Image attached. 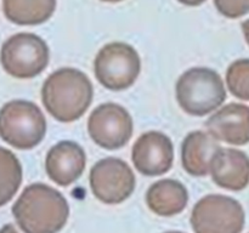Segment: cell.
Returning <instances> with one entry per match:
<instances>
[{
    "mask_svg": "<svg viewBox=\"0 0 249 233\" xmlns=\"http://www.w3.org/2000/svg\"><path fill=\"white\" fill-rule=\"evenodd\" d=\"M12 215L24 233H57L67 223L70 205L61 192L38 182L19 194Z\"/></svg>",
    "mask_w": 249,
    "mask_h": 233,
    "instance_id": "6da1fadb",
    "label": "cell"
},
{
    "mask_svg": "<svg viewBox=\"0 0 249 233\" xmlns=\"http://www.w3.org/2000/svg\"><path fill=\"white\" fill-rule=\"evenodd\" d=\"M94 97L91 80L82 70L62 67L51 73L41 87V101L53 118L72 123L84 116Z\"/></svg>",
    "mask_w": 249,
    "mask_h": 233,
    "instance_id": "7a4b0ae2",
    "label": "cell"
},
{
    "mask_svg": "<svg viewBox=\"0 0 249 233\" xmlns=\"http://www.w3.org/2000/svg\"><path fill=\"white\" fill-rule=\"evenodd\" d=\"M175 95L182 111L192 116L211 114L226 100L223 79L218 72L207 67H194L182 73Z\"/></svg>",
    "mask_w": 249,
    "mask_h": 233,
    "instance_id": "3957f363",
    "label": "cell"
},
{
    "mask_svg": "<svg viewBox=\"0 0 249 233\" xmlns=\"http://www.w3.org/2000/svg\"><path fill=\"white\" fill-rule=\"evenodd\" d=\"M46 118L36 103L12 100L0 108V138L21 150H33L44 140Z\"/></svg>",
    "mask_w": 249,
    "mask_h": 233,
    "instance_id": "277c9868",
    "label": "cell"
},
{
    "mask_svg": "<svg viewBox=\"0 0 249 233\" xmlns=\"http://www.w3.org/2000/svg\"><path fill=\"white\" fill-rule=\"evenodd\" d=\"M50 61V50L43 38L34 33L14 34L0 49V63L5 72L17 79H32L41 74Z\"/></svg>",
    "mask_w": 249,
    "mask_h": 233,
    "instance_id": "5b68a950",
    "label": "cell"
},
{
    "mask_svg": "<svg viewBox=\"0 0 249 233\" xmlns=\"http://www.w3.org/2000/svg\"><path fill=\"white\" fill-rule=\"evenodd\" d=\"M140 72L141 58L138 51L123 41L106 44L94 60L95 78L111 91H123L131 87Z\"/></svg>",
    "mask_w": 249,
    "mask_h": 233,
    "instance_id": "8992f818",
    "label": "cell"
},
{
    "mask_svg": "<svg viewBox=\"0 0 249 233\" xmlns=\"http://www.w3.org/2000/svg\"><path fill=\"white\" fill-rule=\"evenodd\" d=\"M190 221L195 233H241L246 214L236 199L208 194L195 204Z\"/></svg>",
    "mask_w": 249,
    "mask_h": 233,
    "instance_id": "52a82bcc",
    "label": "cell"
},
{
    "mask_svg": "<svg viewBox=\"0 0 249 233\" xmlns=\"http://www.w3.org/2000/svg\"><path fill=\"white\" fill-rule=\"evenodd\" d=\"M88 133L95 145L107 150H116L130 141L134 121L123 106L106 102L91 112L88 119Z\"/></svg>",
    "mask_w": 249,
    "mask_h": 233,
    "instance_id": "ba28073f",
    "label": "cell"
},
{
    "mask_svg": "<svg viewBox=\"0 0 249 233\" xmlns=\"http://www.w3.org/2000/svg\"><path fill=\"white\" fill-rule=\"evenodd\" d=\"M89 182L92 194L100 201L116 205L133 194L136 179L128 163L119 158L107 157L91 167Z\"/></svg>",
    "mask_w": 249,
    "mask_h": 233,
    "instance_id": "9c48e42d",
    "label": "cell"
},
{
    "mask_svg": "<svg viewBox=\"0 0 249 233\" xmlns=\"http://www.w3.org/2000/svg\"><path fill=\"white\" fill-rule=\"evenodd\" d=\"M131 160L140 174L160 176L172 169L174 162V146L169 136L160 131L142 133L131 148Z\"/></svg>",
    "mask_w": 249,
    "mask_h": 233,
    "instance_id": "30bf717a",
    "label": "cell"
},
{
    "mask_svg": "<svg viewBox=\"0 0 249 233\" xmlns=\"http://www.w3.org/2000/svg\"><path fill=\"white\" fill-rule=\"evenodd\" d=\"M85 165V150L74 141H60L49 150L45 158L46 175L62 187L74 183L84 172Z\"/></svg>",
    "mask_w": 249,
    "mask_h": 233,
    "instance_id": "8fae6325",
    "label": "cell"
},
{
    "mask_svg": "<svg viewBox=\"0 0 249 233\" xmlns=\"http://www.w3.org/2000/svg\"><path fill=\"white\" fill-rule=\"evenodd\" d=\"M209 135L216 141L232 146L249 143V107L242 103H229L221 107L206 121Z\"/></svg>",
    "mask_w": 249,
    "mask_h": 233,
    "instance_id": "7c38bea8",
    "label": "cell"
},
{
    "mask_svg": "<svg viewBox=\"0 0 249 233\" xmlns=\"http://www.w3.org/2000/svg\"><path fill=\"white\" fill-rule=\"evenodd\" d=\"M209 174L221 188L242 191L249 183V157L236 148L219 147L212 157Z\"/></svg>",
    "mask_w": 249,
    "mask_h": 233,
    "instance_id": "4fadbf2b",
    "label": "cell"
},
{
    "mask_svg": "<svg viewBox=\"0 0 249 233\" xmlns=\"http://www.w3.org/2000/svg\"><path fill=\"white\" fill-rule=\"evenodd\" d=\"M219 147L218 141L208 133L196 130L187 133L181 145V163L185 171L195 177L207 176L212 157Z\"/></svg>",
    "mask_w": 249,
    "mask_h": 233,
    "instance_id": "5bb4252c",
    "label": "cell"
},
{
    "mask_svg": "<svg viewBox=\"0 0 249 233\" xmlns=\"http://www.w3.org/2000/svg\"><path fill=\"white\" fill-rule=\"evenodd\" d=\"M189 203V192L178 180L163 179L151 184L146 193V204L153 214L163 217L178 215Z\"/></svg>",
    "mask_w": 249,
    "mask_h": 233,
    "instance_id": "9a60e30c",
    "label": "cell"
},
{
    "mask_svg": "<svg viewBox=\"0 0 249 233\" xmlns=\"http://www.w3.org/2000/svg\"><path fill=\"white\" fill-rule=\"evenodd\" d=\"M56 10V0H2V11L18 26H38L48 21Z\"/></svg>",
    "mask_w": 249,
    "mask_h": 233,
    "instance_id": "2e32d148",
    "label": "cell"
},
{
    "mask_svg": "<svg viewBox=\"0 0 249 233\" xmlns=\"http://www.w3.org/2000/svg\"><path fill=\"white\" fill-rule=\"evenodd\" d=\"M22 183V165L15 153L0 147V208L9 203Z\"/></svg>",
    "mask_w": 249,
    "mask_h": 233,
    "instance_id": "e0dca14e",
    "label": "cell"
},
{
    "mask_svg": "<svg viewBox=\"0 0 249 233\" xmlns=\"http://www.w3.org/2000/svg\"><path fill=\"white\" fill-rule=\"evenodd\" d=\"M226 84L233 96L249 101V58H241L229 66Z\"/></svg>",
    "mask_w": 249,
    "mask_h": 233,
    "instance_id": "ac0fdd59",
    "label": "cell"
},
{
    "mask_svg": "<svg viewBox=\"0 0 249 233\" xmlns=\"http://www.w3.org/2000/svg\"><path fill=\"white\" fill-rule=\"evenodd\" d=\"M216 10L228 18H240L249 12V0H214Z\"/></svg>",
    "mask_w": 249,
    "mask_h": 233,
    "instance_id": "d6986e66",
    "label": "cell"
},
{
    "mask_svg": "<svg viewBox=\"0 0 249 233\" xmlns=\"http://www.w3.org/2000/svg\"><path fill=\"white\" fill-rule=\"evenodd\" d=\"M178 1L186 5V6H198V5L203 4L206 0H178Z\"/></svg>",
    "mask_w": 249,
    "mask_h": 233,
    "instance_id": "ffe728a7",
    "label": "cell"
},
{
    "mask_svg": "<svg viewBox=\"0 0 249 233\" xmlns=\"http://www.w3.org/2000/svg\"><path fill=\"white\" fill-rule=\"evenodd\" d=\"M0 233H18V232H17V230L15 228L14 225L7 223V225L2 226V227L0 228Z\"/></svg>",
    "mask_w": 249,
    "mask_h": 233,
    "instance_id": "44dd1931",
    "label": "cell"
},
{
    "mask_svg": "<svg viewBox=\"0 0 249 233\" xmlns=\"http://www.w3.org/2000/svg\"><path fill=\"white\" fill-rule=\"evenodd\" d=\"M242 32L243 35H245L246 41H247V44L249 45V18L246 19L242 23Z\"/></svg>",
    "mask_w": 249,
    "mask_h": 233,
    "instance_id": "7402d4cb",
    "label": "cell"
},
{
    "mask_svg": "<svg viewBox=\"0 0 249 233\" xmlns=\"http://www.w3.org/2000/svg\"><path fill=\"white\" fill-rule=\"evenodd\" d=\"M101 1H106V2H119V1H123V0H101Z\"/></svg>",
    "mask_w": 249,
    "mask_h": 233,
    "instance_id": "603a6c76",
    "label": "cell"
},
{
    "mask_svg": "<svg viewBox=\"0 0 249 233\" xmlns=\"http://www.w3.org/2000/svg\"><path fill=\"white\" fill-rule=\"evenodd\" d=\"M164 233H184V232H180V231H167Z\"/></svg>",
    "mask_w": 249,
    "mask_h": 233,
    "instance_id": "cb8c5ba5",
    "label": "cell"
}]
</instances>
